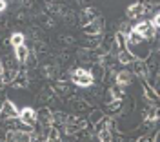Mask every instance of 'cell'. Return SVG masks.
I'll return each instance as SVG.
<instances>
[{
    "instance_id": "6da1fadb",
    "label": "cell",
    "mask_w": 160,
    "mask_h": 142,
    "mask_svg": "<svg viewBox=\"0 0 160 142\" xmlns=\"http://www.w3.org/2000/svg\"><path fill=\"white\" fill-rule=\"evenodd\" d=\"M73 82L80 88H88L93 84V75L86 69H75L73 71Z\"/></svg>"
},
{
    "instance_id": "7a4b0ae2",
    "label": "cell",
    "mask_w": 160,
    "mask_h": 142,
    "mask_svg": "<svg viewBox=\"0 0 160 142\" xmlns=\"http://www.w3.org/2000/svg\"><path fill=\"white\" fill-rule=\"evenodd\" d=\"M135 31L138 33L142 38H153L155 37V26H153V22H138Z\"/></svg>"
},
{
    "instance_id": "3957f363",
    "label": "cell",
    "mask_w": 160,
    "mask_h": 142,
    "mask_svg": "<svg viewBox=\"0 0 160 142\" xmlns=\"http://www.w3.org/2000/svg\"><path fill=\"white\" fill-rule=\"evenodd\" d=\"M18 117L24 124H33V122L37 120V111L33 108H24V109H20Z\"/></svg>"
},
{
    "instance_id": "277c9868",
    "label": "cell",
    "mask_w": 160,
    "mask_h": 142,
    "mask_svg": "<svg viewBox=\"0 0 160 142\" xmlns=\"http://www.w3.org/2000/svg\"><path fill=\"white\" fill-rule=\"evenodd\" d=\"M2 113L8 115V117H17V115H20V111L17 109V106H15L11 100L4 102V106H2Z\"/></svg>"
},
{
    "instance_id": "5b68a950",
    "label": "cell",
    "mask_w": 160,
    "mask_h": 142,
    "mask_svg": "<svg viewBox=\"0 0 160 142\" xmlns=\"http://www.w3.org/2000/svg\"><path fill=\"white\" fill-rule=\"evenodd\" d=\"M13 142H31V135L26 131H15L11 135Z\"/></svg>"
},
{
    "instance_id": "8992f818",
    "label": "cell",
    "mask_w": 160,
    "mask_h": 142,
    "mask_svg": "<svg viewBox=\"0 0 160 142\" xmlns=\"http://www.w3.org/2000/svg\"><path fill=\"white\" fill-rule=\"evenodd\" d=\"M117 82H118L120 86L129 84V82H131V73H129V71H120L118 75H117Z\"/></svg>"
},
{
    "instance_id": "52a82bcc",
    "label": "cell",
    "mask_w": 160,
    "mask_h": 142,
    "mask_svg": "<svg viewBox=\"0 0 160 142\" xmlns=\"http://www.w3.org/2000/svg\"><path fill=\"white\" fill-rule=\"evenodd\" d=\"M11 44L15 46V49L20 48V46H24V35H22V33H15V35L11 37Z\"/></svg>"
},
{
    "instance_id": "ba28073f",
    "label": "cell",
    "mask_w": 160,
    "mask_h": 142,
    "mask_svg": "<svg viewBox=\"0 0 160 142\" xmlns=\"http://www.w3.org/2000/svg\"><path fill=\"white\" fill-rule=\"evenodd\" d=\"M28 53H29V51H28L26 46H20V48H17V58H18L20 62H24L28 58Z\"/></svg>"
},
{
    "instance_id": "9c48e42d",
    "label": "cell",
    "mask_w": 160,
    "mask_h": 142,
    "mask_svg": "<svg viewBox=\"0 0 160 142\" xmlns=\"http://www.w3.org/2000/svg\"><path fill=\"white\" fill-rule=\"evenodd\" d=\"M140 13H144V9H142L140 4H135V6H131L129 9H128V15H129V17H138Z\"/></svg>"
},
{
    "instance_id": "30bf717a",
    "label": "cell",
    "mask_w": 160,
    "mask_h": 142,
    "mask_svg": "<svg viewBox=\"0 0 160 142\" xmlns=\"http://www.w3.org/2000/svg\"><path fill=\"white\" fill-rule=\"evenodd\" d=\"M140 40H142V37H140L138 33L133 29V31L129 33V37H128V42H129V44H138Z\"/></svg>"
},
{
    "instance_id": "8fae6325",
    "label": "cell",
    "mask_w": 160,
    "mask_h": 142,
    "mask_svg": "<svg viewBox=\"0 0 160 142\" xmlns=\"http://www.w3.org/2000/svg\"><path fill=\"white\" fill-rule=\"evenodd\" d=\"M98 139H100V142H111V135H109V131L104 128L102 131L98 133Z\"/></svg>"
},
{
    "instance_id": "7c38bea8",
    "label": "cell",
    "mask_w": 160,
    "mask_h": 142,
    "mask_svg": "<svg viewBox=\"0 0 160 142\" xmlns=\"http://www.w3.org/2000/svg\"><path fill=\"white\" fill-rule=\"evenodd\" d=\"M120 62H122V64H129V62H133V55H129V53H126V51H124V53H120Z\"/></svg>"
},
{
    "instance_id": "4fadbf2b",
    "label": "cell",
    "mask_w": 160,
    "mask_h": 142,
    "mask_svg": "<svg viewBox=\"0 0 160 142\" xmlns=\"http://www.w3.org/2000/svg\"><path fill=\"white\" fill-rule=\"evenodd\" d=\"M42 120H44V124H51V120H53V117H51V113L48 109L42 111Z\"/></svg>"
},
{
    "instance_id": "5bb4252c",
    "label": "cell",
    "mask_w": 160,
    "mask_h": 142,
    "mask_svg": "<svg viewBox=\"0 0 160 142\" xmlns=\"http://www.w3.org/2000/svg\"><path fill=\"white\" fill-rule=\"evenodd\" d=\"M153 26H155V29H157V28H160V13L155 17V18H153Z\"/></svg>"
},
{
    "instance_id": "9a60e30c",
    "label": "cell",
    "mask_w": 160,
    "mask_h": 142,
    "mask_svg": "<svg viewBox=\"0 0 160 142\" xmlns=\"http://www.w3.org/2000/svg\"><path fill=\"white\" fill-rule=\"evenodd\" d=\"M6 6H8V4H6L4 0H0V11H4V9H6Z\"/></svg>"
},
{
    "instance_id": "2e32d148",
    "label": "cell",
    "mask_w": 160,
    "mask_h": 142,
    "mask_svg": "<svg viewBox=\"0 0 160 142\" xmlns=\"http://www.w3.org/2000/svg\"><path fill=\"white\" fill-rule=\"evenodd\" d=\"M0 75H2V66H0Z\"/></svg>"
}]
</instances>
